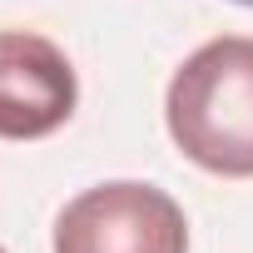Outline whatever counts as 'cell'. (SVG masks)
I'll return each mask as SVG.
<instances>
[{
    "instance_id": "cell-1",
    "label": "cell",
    "mask_w": 253,
    "mask_h": 253,
    "mask_svg": "<svg viewBox=\"0 0 253 253\" xmlns=\"http://www.w3.org/2000/svg\"><path fill=\"white\" fill-rule=\"evenodd\" d=\"M164 119L184 159L223 179H253V40L199 45L169 80Z\"/></svg>"
},
{
    "instance_id": "cell-4",
    "label": "cell",
    "mask_w": 253,
    "mask_h": 253,
    "mask_svg": "<svg viewBox=\"0 0 253 253\" xmlns=\"http://www.w3.org/2000/svg\"><path fill=\"white\" fill-rule=\"evenodd\" d=\"M238 5H253V0H238Z\"/></svg>"
},
{
    "instance_id": "cell-2",
    "label": "cell",
    "mask_w": 253,
    "mask_h": 253,
    "mask_svg": "<svg viewBox=\"0 0 253 253\" xmlns=\"http://www.w3.org/2000/svg\"><path fill=\"white\" fill-rule=\"evenodd\" d=\"M55 253H189V218L154 184H94L60 209Z\"/></svg>"
},
{
    "instance_id": "cell-3",
    "label": "cell",
    "mask_w": 253,
    "mask_h": 253,
    "mask_svg": "<svg viewBox=\"0 0 253 253\" xmlns=\"http://www.w3.org/2000/svg\"><path fill=\"white\" fill-rule=\"evenodd\" d=\"M80 80L65 50L35 30H0V139H45L75 114Z\"/></svg>"
},
{
    "instance_id": "cell-5",
    "label": "cell",
    "mask_w": 253,
    "mask_h": 253,
    "mask_svg": "<svg viewBox=\"0 0 253 253\" xmlns=\"http://www.w3.org/2000/svg\"><path fill=\"white\" fill-rule=\"evenodd\" d=\"M0 253H5V248H0Z\"/></svg>"
}]
</instances>
